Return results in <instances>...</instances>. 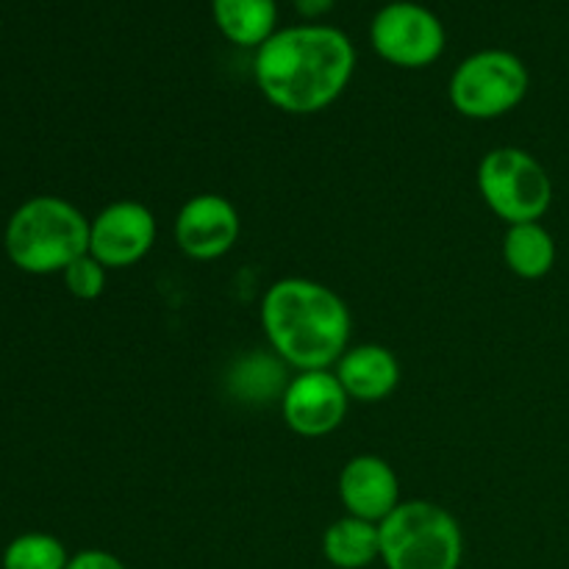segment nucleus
Listing matches in <instances>:
<instances>
[{
	"instance_id": "nucleus-19",
	"label": "nucleus",
	"mask_w": 569,
	"mask_h": 569,
	"mask_svg": "<svg viewBox=\"0 0 569 569\" xmlns=\"http://www.w3.org/2000/svg\"><path fill=\"white\" fill-rule=\"evenodd\" d=\"M67 569H128V567L122 565L114 553H109V550L92 548V550H81V553L70 556Z\"/></svg>"
},
{
	"instance_id": "nucleus-17",
	"label": "nucleus",
	"mask_w": 569,
	"mask_h": 569,
	"mask_svg": "<svg viewBox=\"0 0 569 569\" xmlns=\"http://www.w3.org/2000/svg\"><path fill=\"white\" fill-rule=\"evenodd\" d=\"M70 553L50 533H20L3 550V569H67Z\"/></svg>"
},
{
	"instance_id": "nucleus-3",
	"label": "nucleus",
	"mask_w": 569,
	"mask_h": 569,
	"mask_svg": "<svg viewBox=\"0 0 569 569\" xmlns=\"http://www.w3.org/2000/svg\"><path fill=\"white\" fill-rule=\"evenodd\" d=\"M6 253L17 270L31 276L64 272L89 253V220L64 198L39 194L11 214Z\"/></svg>"
},
{
	"instance_id": "nucleus-7",
	"label": "nucleus",
	"mask_w": 569,
	"mask_h": 569,
	"mask_svg": "<svg viewBox=\"0 0 569 569\" xmlns=\"http://www.w3.org/2000/svg\"><path fill=\"white\" fill-rule=\"evenodd\" d=\"M370 42L389 64L422 70L445 53L448 33L431 9L415 0H395L372 17Z\"/></svg>"
},
{
	"instance_id": "nucleus-16",
	"label": "nucleus",
	"mask_w": 569,
	"mask_h": 569,
	"mask_svg": "<svg viewBox=\"0 0 569 569\" xmlns=\"http://www.w3.org/2000/svg\"><path fill=\"white\" fill-rule=\"evenodd\" d=\"M287 383L283 361L278 356H264L261 350L239 359L233 370L228 372V387L244 403H264V400L283 398Z\"/></svg>"
},
{
	"instance_id": "nucleus-1",
	"label": "nucleus",
	"mask_w": 569,
	"mask_h": 569,
	"mask_svg": "<svg viewBox=\"0 0 569 569\" xmlns=\"http://www.w3.org/2000/svg\"><path fill=\"white\" fill-rule=\"evenodd\" d=\"M356 48L333 26L306 22L272 33L253 56L256 87L287 114H317L348 89Z\"/></svg>"
},
{
	"instance_id": "nucleus-18",
	"label": "nucleus",
	"mask_w": 569,
	"mask_h": 569,
	"mask_svg": "<svg viewBox=\"0 0 569 569\" xmlns=\"http://www.w3.org/2000/svg\"><path fill=\"white\" fill-rule=\"evenodd\" d=\"M106 267L100 264L94 256L83 253L81 259L72 261L61 276H64V287L72 298L78 300H94L103 295L106 289Z\"/></svg>"
},
{
	"instance_id": "nucleus-2",
	"label": "nucleus",
	"mask_w": 569,
	"mask_h": 569,
	"mask_svg": "<svg viewBox=\"0 0 569 569\" xmlns=\"http://www.w3.org/2000/svg\"><path fill=\"white\" fill-rule=\"evenodd\" d=\"M261 326L283 365L331 370L350 348V311L331 287L311 278H281L261 298Z\"/></svg>"
},
{
	"instance_id": "nucleus-4",
	"label": "nucleus",
	"mask_w": 569,
	"mask_h": 569,
	"mask_svg": "<svg viewBox=\"0 0 569 569\" xmlns=\"http://www.w3.org/2000/svg\"><path fill=\"white\" fill-rule=\"evenodd\" d=\"M378 528L387 569H459L465 559L459 520L431 500H403Z\"/></svg>"
},
{
	"instance_id": "nucleus-12",
	"label": "nucleus",
	"mask_w": 569,
	"mask_h": 569,
	"mask_svg": "<svg viewBox=\"0 0 569 569\" xmlns=\"http://www.w3.org/2000/svg\"><path fill=\"white\" fill-rule=\"evenodd\" d=\"M337 378L350 400L378 403L400 383V361L383 345H356L337 361Z\"/></svg>"
},
{
	"instance_id": "nucleus-6",
	"label": "nucleus",
	"mask_w": 569,
	"mask_h": 569,
	"mask_svg": "<svg viewBox=\"0 0 569 569\" xmlns=\"http://www.w3.org/2000/svg\"><path fill=\"white\" fill-rule=\"evenodd\" d=\"M531 76L520 56L509 50H478L450 76V103L470 120H495L526 100Z\"/></svg>"
},
{
	"instance_id": "nucleus-10",
	"label": "nucleus",
	"mask_w": 569,
	"mask_h": 569,
	"mask_svg": "<svg viewBox=\"0 0 569 569\" xmlns=\"http://www.w3.org/2000/svg\"><path fill=\"white\" fill-rule=\"evenodd\" d=\"M242 233L237 206L214 192L189 198L176 217V242L189 259L214 261L237 244Z\"/></svg>"
},
{
	"instance_id": "nucleus-11",
	"label": "nucleus",
	"mask_w": 569,
	"mask_h": 569,
	"mask_svg": "<svg viewBox=\"0 0 569 569\" xmlns=\"http://www.w3.org/2000/svg\"><path fill=\"white\" fill-rule=\"evenodd\" d=\"M339 498L350 517L381 526L403 500L400 478L381 456H356L339 472Z\"/></svg>"
},
{
	"instance_id": "nucleus-15",
	"label": "nucleus",
	"mask_w": 569,
	"mask_h": 569,
	"mask_svg": "<svg viewBox=\"0 0 569 569\" xmlns=\"http://www.w3.org/2000/svg\"><path fill=\"white\" fill-rule=\"evenodd\" d=\"M503 261L517 278L539 281L556 264V239L542 222H517L503 237Z\"/></svg>"
},
{
	"instance_id": "nucleus-14",
	"label": "nucleus",
	"mask_w": 569,
	"mask_h": 569,
	"mask_svg": "<svg viewBox=\"0 0 569 569\" xmlns=\"http://www.w3.org/2000/svg\"><path fill=\"white\" fill-rule=\"evenodd\" d=\"M322 556L337 569H367L381 559V528L359 517H342L322 533Z\"/></svg>"
},
{
	"instance_id": "nucleus-9",
	"label": "nucleus",
	"mask_w": 569,
	"mask_h": 569,
	"mask_svg": "<svg viewBox=\"0 0 569 569\" xmlns=\"http://www.w3.org/2000/svg\"><path fill=\"white\" fill-rule=\"evenodd\" d=\"M348 392L331 370H306L289 378L281 398L283 422L298 437L320 439L342 426L348 415Z\"/></svg>"
},
{
	"instance_id": "nucleus-20",
	"label": "nucleus",
	"mask_w": 569,
	"mask_h": 569,
	"mask_svg": "<svg viewBox=\"0 0 569 569\" xmlns=\"http://www.w3.org/2000/svg\"><path fill=\"white\" fill-rule=\"evenodd\" d=\"M295 9L306 20H320L322 14L333 9V0H295Z\"/></svg>"
},
{
	"instance_id": "nucleus-5",
	"label": "nucleus",
	"mask_w": 569,
	"mask_h": 569,
	"mask_svg": "<svg viewBox=\"0 0 569 569\" xmlns=\"http://www.w3.org/2000/svg\"><path fill=\"white\" fill-rule=\"evenodd\" d=\"M478 192L500 220L539 222L553 203V181L537 156L522 148H495L478 164Z\"/></svg>"
},
{
	"instance_id": "nucleus-8",
	"label": "nucleus",
	"mask_w": 569,
	"mask_h": 569,
	"mask_svg": "<svg viewBox=\"0 0 569 569\" xmlns=\"http://www.w3.org/2000/svg\"><path fill=\"white\" fill-rule=\"evenodd\" d=\"M156 244V217L139 200H117L89 220V256L106 270L139 264Z\"/></svg>"
},
{
	"instance_id": "nucleus-13",
	"label": "nucleus",
	"mask_w": 569,
	"mask_h": 569,
	"mask_svg": "<svg viewBox=\"0 0 569 569\" xmlns=\"http://www.w3.org/2000/svg\"><path fill=\"white\" fill-rule=\"evenodd\" d=\"M211 17L228 42L259 50L278 31L276 0H211Z\"/></svg>"
}]
</instances>
